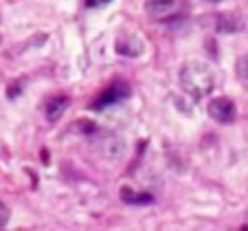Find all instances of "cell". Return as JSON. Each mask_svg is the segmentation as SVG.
Instances as JSON below:
<instances>
[{
	"mask_svg": "<svg viewBox=\"0 0 248 231\" xmlns=\"http://www.w3.org/2000/svg\"><path fill=\"white\" fill-rule=\"evenodd\" d=\"M121 196H123V200H127V203H152L150 194H134L130 187H123Z\"/></svg>",
	"mask_w": 248,
	"mask_h": 231,
	"instance_id": "cell-9",
	"label": "cell"
},
{
	"mask_svg": "<svg viewBox=\"0 0 248 231\" xmlns=\"http://www.w3.org/2000/svg\"><path fill=\"white\" fill-rule=\"evenodd\" d=\"M93 150L106 161H119L125 152V143L114 132H99L93 134Z\"/></svg>",
	"mask_w": 248,
	"mask_h": 231,
	"instance_id": "cell-3",
	"label": "cell"
},
{
	"mask_svg": "<svg viewBox=\"0 0 248 231\" xmlns=\"http://www.w3.org/2000/svg\"><path fill=\"white\" fill-rule=\"evenodd\" d=\"M216 27L222 33H237L244 29V20L239 14H220L216 18Z\"/></svg>",
	"mask_w": 248,
	"mask_h": 231,
	"instance_id": "cell-7",
	"label": "cell"
},
{
	"mask_svg": "<svg viewBox=\"0 0 248 231\" xmlns=\"http://www.w3.org/2000/svg\"><path fill=\"white\" fill-rule=\"evenodd\" d=\"M7 218H9V209L0 203V225H2V222H7Z\"/></svg>",
	"mask_w": 248,
	"mask_h": 231,
	"instance_id": "cell-11",
	"label": "cell"
},
{
	"mask_svg": "<svg viewBox=\"0 0 248 231\" xmlns=\"http://www.w3.org/2000/svg\"><path fill=\"white\" fill-rule=\"evenodd\" d=\"M103 2H110V0H86L88 7H99V5H103Z\"/></svg>",
	"mask_w": 248,
	"mask_h": 231,
	"instance_id": "cell-12",
	"label": "cell"
},
{
	"mask_svg": "<svg viewBox=\"0 0 248 231\" xmlns=\"http://www.w3.org/2000/svg\"><path fill=\"white\" fill-rule=\"evenodd\" d=\"M216 82H217L216 71L206 62H200V60L187 62L183 66V71H180V86L193 99L209 97L211 90L216 88Z\"/></svg>",
	"mask_w": 248,
	"mask_h": 231,
	"instance_id": "cell-1",
	"label": "cell"
},
{
	"mask_svg": "<svg viewBox=\"0 0 248 231\" xmlns=\"http://www.w3.org/2000/svg\"><path fill=\"white\" fill-rule=\"evenodd\" d=\"M206 110H209L211 119H216L217 123H231L237 117V108H235L233 99L229 97H213L206 106Z\"/></svg>",
	"mask_w": 248,
	"mask_h": 231,
	"instance_id": "cell-4",
	"label": "cell"
},
{
	"mask_svg": "<svg viewBox=\"0 0 248 231\" xmlns=\"http://www.w3.org/2000/svg\"><path fill=\"white\" fill-rule=\"evenodd\" d=\"M66 108H68V97H66V95H57V97H53L46 104V119L51 123L57 121V119L64 115Z\"/></svg>",
	"mask_w": 248,
	"mask_h": 231,
	"instance_id": "cell-8",
	"label": "cell"
},
{
	"mask_svg": "<svg viewBox=\"0 0 248 231\" xmlns=\"http://www.w3.org/2000/svg\"><path fill=\"white\" fill-rule=\"evenodd\" d=\"M244 231H248V229H244Z\"/></svg>",
	"mask_w": 248,
	"mask_h": 231,
	"instance_id": "cell-14",
	"label": "cell"
},
{
	"mask_svg": "<svg viewBox=\"0 0 248 231\" xmlns=\"http://www.w3.org/2000/svg\"><path fill=\"white\" fill-rule=\"evenodd\" d=\"M125 97H130V86H127V82H112V84L97 97V101L93 104V108L94 110L108 108V106L117 104V101H123Z\"/></svg>",
	"mask_w": 248,
	"mask_h": 231,
	"instance_id": "cell-5",
	"label": "cell"
},
{
	"mask_svg": "<svg viewBox=\"0 0 248 231\" xmlns=\"http://www.w3.org/2000/svg\"><path fill=\"white\" fill-rule=\"evenodd\" d=\"M117 53L119 55H127V57H136L143 53V40L132 35V33H123L117 38Z\"/></svg>",
	"mask_w": 248,
	"mask_h": 231,
	"instance_id": "cell-6",
	"label": "cell"
},
{
	"mask_svg": "<svg viewBox=\"0 0 248 231\" xmlns=\"http://www.w3.org/2000/svg\"><path fill=\"white\" fill-rule=\"evenodd\" d=\"M235 75H237V80L242 82V84H248V53L237 60V64H235Z\"/></svg>",
	"mask_w": 248,
	"mask_h": 231,
	"instance_id": "cell-10",
	"label": "cell"
},
{
	"mask_svg": "<svg viewBox=\"0 0 248 231\" xmlns=\"http://www.w3.org/2000/svg\"><path fill=\"white\" fill-rule=\"evenodd\" d=\"M206 2H220V0H206Z\"/></svg>",
	"mask_w": 248,
	"mask_h": 231,
	"instance_id": "cell-13",
	"label": "cell"
},
{
	"mask_svg": "<svg viewBox=\"0 0 248 231\" xmlns=\"http://www.w3.org/2000/svg\"><path fill=\"white\" fill-rule=\"evenodd\" d=\"M145 14L154 22H173L187 14V0H145Z\"/></svg>",
	"mask_w": 248,
	"mask_h": 231,
	"instance_id": "cell-2",
	"label": "cell"
}]
</instances>
